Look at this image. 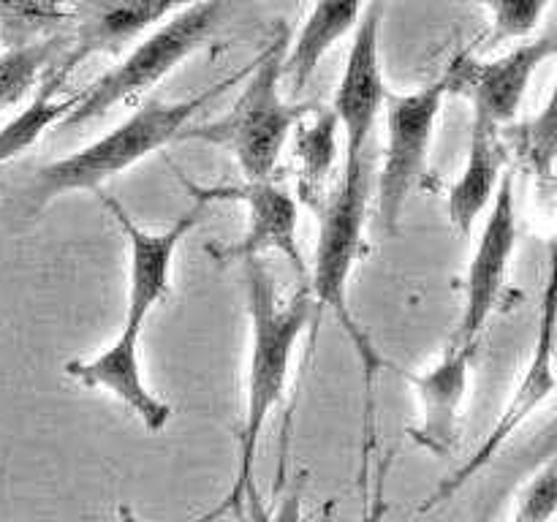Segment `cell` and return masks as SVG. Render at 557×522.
I'll use <instances>...</instances> for the list:
<instances>
[{"label": "cell", "instance_id": "cell-15", "mask_svg": "<svg viewBox=\"0 0 557 522\" xmlns=\"http://www.w3.org/2000/svg\"><path fill=\"white\" fill-rule=\"evenodd\" d=\"M139 340V332L120 330V335L98 353L65 362V375L87 389H103L131 408L150 433H161L172 419V406L147 386L141 373Z\"/></svg>", "mask_w": 557, "mask_h": 522}, {"label": "cell", "instance_id": "cell-19", "mask_svg": "<svg viewBox=\"0 0 557 522\" xmlns=\"http://www.w3.org/2000/svg\"><path fill=\"white\" fill-rule=\"evenodd\" d=\"M337 117L332 109L319 112L313 123L299 125L294 156L299 161V194L308 201H324V185L337 163Z\"/></svg>", "mask_w": 557, "mask_h": 522}, {"label": "cell", "instance_id": "cell-9", "mask_svg": "<svg viewBox=\"0 0 557 522\" xmlns=\"http://www.w3.org/2000/svg\"><path fill=\"white\" fill-rule=\"evenodd\" d=\"M381 22H384V0H370L362 20L354 27L346 69H343L335 101L330 107L346 136L343 174H354L370 163V134H373L375 123L384 112L386 96H389L384 69H381Z\"/></svg>", "mask_w": 557, "mask_h": 522}, {"label": "cell", "instance_id": "cell-18", "mask_svg": "<svg viewBox=\"0 0 557 522\" xmlns=\"http://www.w3.org/2000/svg\"><path fill=\"white\" fill-rule=\"evenodd\" d=\"M504 150H515L522 166L536 177V188L544 199L555 194V158H557V109L549 101L536 117L525 123H506L498 128Z\"/></svg>", "mask_w": 557, "mask_h": 522}, {"label": "cell", "instance_id": "cell-23", "mask_svg": "<svg viewBox=\"0 0 557 522\" xmlns=\"http://www.w3.org/2000/svg\"><path fill=\"white\" fill-rule=\"evenodd\" d=\"M362 433V471H359L362 514H359V522H384L386 511H389V504H386V476H389L392 457L379 451V440H375V411H364Z\"/></svg>", "mask_w": 557, "mask_h": 522}, {"label": "cell", "instance_id": "cell-10", "mask_svg": "<svg viewBox=\"0 0 557 522\" xmlns=\"http://www.w3.org/2000/svg\"><path fill=\"white\" fill-rule=\"evenodd\" d=\"M96 199L101 201L109 217L117 223L125 243H128V297H125L123 330L139 332L141 335L152 310L172 291L174 256H177L180 243L199 226L201 215H205V210L210 204L201 199H194V204L183 215L174 217L172 226L161 228V232H150V228H141L114 196L96 190Z\"/></svg>", "mask_w": 557, "mask_h": 522}, {"label": "cell", "instance_id": "cell-16", "mask_svg": "<svg viewBox=\"0 0 557 522\" xmlns=\"http://www.w3.org/2000/svg\"><path fill=\"white\" fill-rule=\"evenodd\" d=\"M504 166L506 150L500 145L498 128L471 123V147H468L466 169L446 196L449 223L457 232L471 234L473 223L493 204L495 190L504 177Z\"/></svg>", "mask_w": 557, "mask_h": 522}, {"label": "cell", "instance_id": "cell-27", "mask_svg": "<svg viewBox=\"0 0 557 522\" xmlns=\"http://www.w3.org/2000/svg\"><path fill=\"white\" fill-rule=\"evenodd\" d=\"M117 514H120V520L123 522H139V517L134 514V509H131V506H117ZM228 514V500L223 498L221 504L218 506H212V509H207V511H201L199 517H194V520L190 522H218L221 520V517H226Z\"/></svg>", "mask_w": 557, "mask_h": 522}, {"label": "cell", "instance_id": "cell-22", "mask_svg": "<svg viewBox=\"0 0 557 522\" xmlns=\"http://www.w3.org/2000/svg\"><path fill=\"white\" fill-rule=\"evenodd\" d=\"M305 489H308V473L294 471L286 482L277 487L275 498L264 500L256 484H245L243 493L232 500L228 514L237 522H305Z\"/></svg>", "mask_w": 557, "mask_h": 522}, {"label": "cell", "instance_id": "cell-13", "mask_svg": "<svg viewBox=\"0 0 557 522\" xmlns=\"http://www.w3.org/2000/svg\"><path fill=\"white\" fill-rule=\"evenodd\" d=\"M517 248V210H515V179L511 174L500 177L498 190L493 199V212L484 221L479 234L476 250H473L471 266L466 275V302H462L460 324H457L451 340L476 343L482 330L487 326L490 315L500 304L509 275L511 256Z\"/></svg>", "mask_w": 557, "mask_h": 522}, {"label": "cell", "instance_id": "cell-2", "mask_svg": "<svg viewBox=\"0 0 557 522\" xmlns=\"http://www.w3.org/2000/svg\"><path fill=\"white\" fill-rule=\"evenodd\" d=\"M245 288H248L250 353L248 373H245L243 427H239V465L237 478L226 495L228 504L243 493L245 484L253 482L256 449L270 422L272 408L281 402L288 386L299 337L305 335L310 321H319L308 286L294 291L288 299H281L270 272L259 259H245Z\"/></svg>", "mask_w": 557, "mask_h": 522}, {"label": "cell", "instance_id": "cell-5", "mask_svg": "<svg viewBox=\"0 0 557 522\" xmlns=\"http://www.w3.org/2000/svg\"><path fill=\"white\" fill-rule=\"evenodd\" d=\"M226 14V0H194L185 9L174 11L169 20L152 27L147 36L131 44L128 54L103 71L98 79L74 96V107L65 114L60 128H79L90 120L103 117L120 103H134L152 87L161 85L180 63L212 38Z\"/></svg>", "mask_w": 557, "mask_h": 522}, {"label": "cell", "instance_id": "cell-4", "mask_svg": "<svg viewBox=\"0 0 557 522\" xmlns=\"http://www.w3.org/2000/svg\"><path fill=\"white\" fill-rule=\"evenodd\" d=\"M288 49V30L277 36L243 79V92L223 117L207 125L185 128L180 139H199L226 147L245 179H267L275 174L281 152L292 130L302 123L308 107L283 98V58Z\"/></svg>", "mask_w": 557, "mask_h": 522}, {"label": "cell", "instance_id": "cell-12", "mask_svg": "<svg viewBox=\"0 0 557 522\" xmlns=\"http://www.w3.org/2000/svg\"><path fill=\"white\" fill-rule=\"evenodd\" d=\"M194 0H76L69 52L52 63L44 79L63 87L76 65L92 54H123L147 30Z\"/></svg>", "mask_w": 557, "mask_h": 522}, {"label": "cell", "instance_id": "cell-25", "mask_svg": "<svg viewBox=\"0 0 557 522\" xmlns=\"http://www.w3.org/2000/svg\"><path fill=\"white\" fill-rule=\"evenodd\" d=\"M473 3H482L490 11V20H493L490 44L498 47L504 41L531 36L553 0H473Z\"/></svg>", "mask_w": 557, "mask_h": 522}, {"label": "cell", "instance_id": "cell-14", "mask_svg": "<svg viewBox=\"0 0 557 522\" xmlns=\"http://www.w3.org/2000/svg\"><path fill=\"white\" fill-rule=\"evenodd\" d=\"M476 343H455L444 348L438 362L422 373H408L417 417L408 424V435L430 455H455L460 446V419L471 386V362Z\"/></svg>", "mask_w": 557, "mask_h": 522}, {"label": "cell", "instance_id": "cell-7", "mask_svg": "<svg viewBox=\"0 0 557 522\" xmlns=\"http://www.w3.org/2000/svg\"><path fill=\"white\" fill-rule=\"evenodd\" d=\"M555 256H549V272L547 283H544V297H542V313H539V330H536V343H533V351L528 364L522 368L520 378H517L515 389H511L509 400H506L504 411H500L498 422L490 430L487 438L482 440L476 451L457 468L451 476H446L438 487L430 493V498H424L419 504V514H428V511L438 509L446 500L455 498L466 484H471L490 462L498 457V451L509 444L511 435L544 406V402L553 397L557 378H555V324H557V291H555Z\"/></svg>", "mask_w": 557, "mask_h": 522}, {"label": "cell", "instance_id": "cell-11", "mask_svg": "<svg viewBox=\"0 0 557 522\" xmlns=\"http://www.w3.org/2000/svg\"><path fill=\"white\" fill-rule=\"evenodd\" d=\"M549 58H555V38L542 36L493 60H476L473 54L462 52L460 58L451 60L446 74H449L451 92H460L471 101V123L504 128L517 117L531 79Z\"/></svg>", "mask_w": 557, "mask_h": 522}, {"label": "cell", "instance_id": "cell-21", "mask_svg": "<svg viewBox=\"0 0 557 522\" xmlns=\"http://www.w3.org/2000/svg\"><path fill=\"white\" fill-rule=\"evenodd\" d=\"M58 38H33L25 44H11L0 52V112L20 107L22 98L38 85L52 63H58Z\"/></svg>", "mask_w": 557, "mask_h": 522}, {"label": "cell", "instance_id": "cell-24", "mask_svg": "<svg viewBox=\"0 0 557 522\" xmlns=\"http://www.w3.org/2000/svg\"><path fill=\"white\" fill-rule=\"evenodd\" d=\"M69 16L65 0H0V25L11 44H25L38 38L44 27L63 22Z\"/></svg>", "mask_w": 557, "mask_h": 522}, {"label": "cell", "instance_id": "cell-3", "mask_svg": "<svg viewBox=\"0 0 557 522\" xmlns=\"http://www.w3.org/2000/svg\"><path fill=\"white\" fill-rule=\"evenodd\" d=\"M370 199V163L354 174H343L341 183L330 190L321 201L319 221V245L313 256V272H310L308 291L313 297L315 315L321 319L324 310H332L337 324L346 332L359 368L364 375V391L368 402H375V378L389 362L375 348L373 337L354 315L348 304V286L351 272L364 250V217H368ZM364 402V406H368Z\"/></svg>", "mask_w": 557, "mask_h": 522}, {"label": "cell", "instance_id": "cell-26", "mask_svg": "<svg viewBox=\"0 0 557 522\" xmlns=\"http://www.w3.org/2000/svg\"><path fill=\"white\" fill-rule=\"evenodd\" d=\"M557 506V471L555 460L549 457L544 468H539L525 487L517 495L515 511L509 522H553Z\"/></svg>", "mask_w": 557, "mask_h": 522}, {"label": "cell", "instance_id": "cell-17", "mask_svg": "<svg viewBox=\"0 0 557 522\" xmlns=\"http://www.w3.org/2000/svg\"><path fill=\"white\" fill-rule=\"evenodd\" d=\"M368 3L370 0H315L297 38H288L283 82L294 90H302L310 76L319 71L321 60L332 52V47L359 25Z\"/></svg>", "mask_w": 557, "mask_h": 522}, {"label": "cell", "instance_id": "cell-1", "mask_svg": "<svg viewBox=\"0 0 557 522\" xmlns=\"http://www.w3.org/2000/svg\"><path fill=\"white\" fill-rule=\"evenodd\" d=\"M253 65L256 58L239 71H234L232 76H223L221 82L194 92L190 98H183V101H147L109 134L98 136L96 141L71 152V156L49 161L47 166L33 172V177L22 188V204H25L27 215H38L54 199L71 194V190H92L96 194L107 179L125 174L136 163L145 161L147 156L177 141L190 120L201 109L215 103L223 92L239 85L253 71Z\"/></svg>", "mask_w": 557, "mask_h": 522}, {"label": "cell", "instance_id": "cell-8", "mask_svg": "<svg viewBox=\"0 0 557 522\" xmlns=\"http://www.w3.org/2000/svg\"><path fill=\"white\" fill-rule=\"evenodd\" d=\"M180 183L185 185L194 199L215 204V201H243L248 210V226L245 234L234 245L226 248H210V253L221 261L232 259H259L264 250L286 256L297 275L308 277V261H305L302 248H299V207L297 199L288 194L275 179H245L243 185H199L194 179H185L177 169Z\"/></svg>", "mask_w": 557, "mask_h": 522}, {"label": "cell", "instance_id": "cell-6", "mask_svg": "<svg viewBox=\"0 0 557 522\" xmlns=\"http://www.w3.org/2000/svg\"><path fill=\"white\" fill-rule=\"evenodd\" d=\"M446 96H451L449 74L413 92L386 96V147L379 172V223L386 234H397L408 194L422 179Z\"/></svg>", "mask_w": 557, "mask_h": 522}, {"label": "cell", "instance_id": "cell-20", "mask_svg": "<svg viewBox=\"0 0 557 522\" xmlns=\"http://www.w3.org/2000/svg\"><path fill=\"white\" fill-rule=\"evenodd\" d=\"M58 92V85L44 79L36 98H33L25 109H20V112L0 128V166L14 161L22 152L30 150L52 125L63 123V117L71 112V107H74V96L60 98Z\"/></svg>", "mask_w": 557, "mask_h": 522}]
</instances>
